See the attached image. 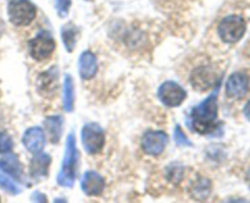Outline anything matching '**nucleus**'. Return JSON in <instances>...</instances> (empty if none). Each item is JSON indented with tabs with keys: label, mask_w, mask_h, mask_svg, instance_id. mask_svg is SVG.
I'll list each match as a JSON object with an SVG mask.
<instances>
[{
	"label": "nucleus",
	"mask_w": 250,
	"mask_h": 203,
	"mask_svg": "<svg viewBox=\"0 0 250 203\" xmlns=\"http://www.w3.org/2000/svg\"><path fill=\"white\" fill-rule=\"evenodd\" d=\"M217 94L219 85L214 92L205 98L202 103L195 105L188 117V125L200 135H208L217 127Z\"/></svg>",
	"instance_id": "f257e3e1"
},
{
	"label": "nucleus",
	"mask_w": 250,
	"mask_h": 203,
	"mask_svg": "<svg viewBox=\"0 0 250 203\" xmlns=\"http://www.w3.org/2000/svg\"><path fill=\"white\" fill-rule=\"evenodd\" d=\"M78 164V149L76 146V137L71 132L66 138L65 154H63L62 165H61L60 173H59L56 181L60 186L71 188L75 183L76 174H77Z\"/></svg>",
	"instance_id": "f03ea898"
},
{
	"label": "nucleus",
	"mask_w": 250,
	"mask_h": 203,
	"mask_svg": "<svg viewBox=\"0 0 250 203\" xmlns=\"http://www.w3.org/2000/svg\"><path fill=\"white\" fill-rule=\"evenodd\" d=\"M7 15L15 26H27L36 19L37 7L31 0H10Z\"/></svg>",
	"instance_id": "7ed1b4c3"
},
{
	"label": "nucleus",
	"mask_w": 250,
	"mask_h": 203,
	"mask_svg": "<svg viewBox=\"0 0 250 203\" xmlns=\"http://www.w3.org/2000/svg\"><path fill=\"white\" fill-rule=\"evenodd\" d=\"M247 23L244 19L238 15H231L227 16L220 22L219 27H217V32L219 36L225 43H237L243 38L244 33H246Z\"/></svg>",
	"instance_id": "20e7f679"
},
{
	"label": "nucleus",
	"mask_w": 250,
	"mask_h": 203,
	"mask_svg": "<svg viewBox=\"0 0 250 203\" xmlns=\"http://www.w3.org/2000/svg\"><path fill=\"white\" fill-rule=\"evenodd\" d=\"M55 48V41L46 31H42L28 43L29 55L36 61H44L50 58Z\"/></svg>",
	"instance_id": "39448f33"
},
{
	"label": "nucleus",
	"mask_w": 250,
	"mask_h": 203,
	"mask_svg": "<svg viewBox=\"0 0 250 203\" xmlns=\"http://www.w3.org/2000/svg\"><path fill=\"white\" fill-rule=\"evenodd\" d=\"M82 144L88 154H98L105 144L104 130L94 122L85 124L82 129Z\"/></svg>",
	"instance_id": "423d86ee"
},
{
	"label": "nucleus",
	"mask_w": 250,
	"mask_h": 203,
	"mask_svg": "<svg viewBox=\"0 0 250 203\" xmlns=\"http://www.w3.org/2000/svg\"><path fill=\"white\" fill-rule=\"evenodd\" d=\"M158 97L164 105L170 108L178 107L187 97L185 88L181 87L177 82L166 81L160 86L158 90Z\"/></svg>",
	"instance_id": "0eeeda50"
},
{
	"label": "nucleus",
	"mask_w": 250,
	"mask_h": 203,
	"mask_svg": "<svg viewBox=\"0 0 250 203\" xmlns=\"http://www.w3.org/2000/svg\"><path fill=\"white\" fill-rule=\"evenodd\" d=\"M168 143V136L164 131H154L149 130L143 135L142 138V148L149 156H160L165 151Z\"/></svg>",
	"instance_id": "6e6552de"
},
{
	"label": "nucleus",
	"mask_w": 250,
	"mask_h": 203,
	"mask_svg": "<svg viewBox=\"0 0 250 203\" xmlns=\"http://www.w3.org/2000/svg\"><path fill=\"white\" fill-rule=\"evenodd\" d=\"M250 88L249 75L244 71L232 73L226 82V94L233 99H239L247 95Z\"/></svg>",
	"instance_id": "1a4fd4ad"
},
{
	"label": "nucleus",
	"mask_w": 250,
	"mask_h": 203,
	"mask_svg": "<svg viewBox=\"0 0 250 203\" xmlns=\"http://www.w3.org/2000/svg\"><path fill=\"white\" fill-rule=\"evenodd\" d=\"M81 187H82L83 192L90 197L100 196L105 188V180L97 171L88 170L83 174L82 180H81Z\"/></svg>",
	"instance_id": "9d476101"
},
{
	"label": "nucleus",
	"mask_w": 250,
	"mask_h": 203,
	"mask_svg": "<svg viewBox=\"0 0 250 203\" xmlns=\"http://www.w3.org/2000/svg\"><path fill=\"white\" fill-rule=\"evenodd\" d=\"M215 82V75L214 71L209 66H200V68H195L190 76V83L192 87L194 88L197 92H204L211 88Z\"/></svg>",
	"instance_id": "9b49d317"
},
{
	"label": "nucleus",
	"mask_w": 250,
	"mask_h": 203,
	"mask_svg": "<svg viewBox=\"0 0 250 203\" xmlns=\"http://www.w3.org/2000/svg\"><path fill=\"white\" fill-rule=\"evenodd\" d=\"M22 143L27 151L32 154L41 153L45 147V135L41 127H31L24 132L22 137Z\"/></svg>",
	"instance_id": "f8f14e48"
},
{
	"label": "nucleus",
	"mask_w": 250,
	"mask_h": 203,
	"mask_svg": "<svg viewBox=\"0 0 250 203\" xmlns=\"http://www.w3.org/2000/svg\"><path fill=\"white\" fill-rule=\"evenodd\" d=\"M98 71L97 56L90 50H85L78 59V72L83 80H92Z\"/></svg>",
	"instance_id": "ddd939ff"
},
{
	"label": "nucleus",
	"mask_w": 250,
	"mask_h": 203,
	"mask_svg": "<svg viewBox=\"0 0 250 203\" xmlns=\"http://www.w3.org/2000/svg\"><path fill=\"white\" fill-rule=\"evenodd\" d=\"M51 158L49 154L45 153H37L32 158L31 164H29V173L34 180H42L45 176H48L49 165H50Z\"/></svg>",
	"instance_id": "4468645a"
},
{
	"label": "nucleus",
	"mask_w": 250,
	"mask_h": 203,
	"mask_svg": "<svg viewBox=\"0 0 250 203\" xmlns=\"http://www.w3.org/2000/svg\"><path fill=\"white\" fill-rule=\"evenodd\" d=\"M44 126H45L48 136L53 143H58L62 136L63 131V119L60 115H54L49 116L44 120Z\"/></svg>",
	"instance_id": "2eb2a0df"
},
{
	"label": "nucleus",
	"mask_w": 250,
	"mask_h": 203,
	"mask_svg": "<svg viewBox=\"0 0 250 203\" xmlns=\"http://www.w3.org/2000/svg\"><path fill=\"white\" fill-rule=\"evenodd\" d=\"M0 169L14 178L20 179L22 175V168L20 164L19 158L15 154L10 153L0 158Z\"/></svg>",
	"instance_id": "dca6fc26"
},
{
	"label": "nucleus",
	"mask_w": 250,
	"mask_h": 203,
	"mask_svg": "<svg viewBox=\"0 0 250 203\" xmlns=\"http://www.w3.org/2000/svg\"><path fill=\"white\" fill-rule=\"evenodd\" d=\"M62 102L65 112L72 113L75 108V83L71 75H65V78H63Z\"/></svg>",
	"instance_id": "f3484780"
},
{
	"label": "nucleus",
	"mask_w": 250,
	"mask_h": 203,
	"mask_svg": "<svg viewBox=\"0 0 250 203\" xmlns=\"http://www.w3.org/2000/svg\"><path fill=\"white\" fill-rule=\"evenodd\" d=\"M56 80H58V68H51L50 70L39 76V92H53L51 90L56 85Z\"/></svg>",
	"instance_id": "a211bd4d"
},
{
	"label": "nucleus",
	"mask_w": 250,
	"mask_h": 203,
	"mask_svg": "<svg viewBox=\"0 0 250 203\" xmlns=\"http://www.w3.org/2000/svg\"><path fill=\"white\" fill-rule=\"evenodd\" d=\"M61 37H62L63 45L68 53H72L77 43V29L72 23H67L61 29Z\"/></svg>",
	"instance_id": "6ab92c4d"
},
{
	"label": "nucleus",
	"mask_w": 250,
	"mask_h": 203,
	"mask_svg": "<svg viewBox=\"0 0 250 203\" xmlns=\"http://www.w3.org/2000/svg\"><path fill=\"white\" fill-rule=\"evenodd\" d=\"M210 181L207 179L202 178L194 182L192 188V196H194L197 200H205L210 193Z\"/></svg>",
	"instance_id": "aec40b11"
},
{
	"label": "nucleus",
	"mask_w": 250,
	"mask_h": 203,
	"mask_svg": "<svg viewBox=\"0 0 250 203\" xmlns=\"http://www.w3.org/2000/svg\"><path fill=\"white\" fill-rule=\"evenodd\" d=\"M183 174H185V169L180 164H171L170 166L166 168V178L175 185L182 181Z\"/></svg>",
	"instance_id": "412c9836"
},
{
	"label": "nucleus",
	"mask_w": 250,
	"mask_h": 203,
	"mask_svg": "<svg viewBox=\"0 0 250 203\" xmlns=\"http://www.w3.org/2000/svg\"><path fill=\"white\" fill-rule=\"evenodd\" d=\"M0 188H2L6 192L11 193V195H19L21 192L19 186L14 182L10 178H7L6 175L0 173Z\"/></svg>",
	"instance_id": "4be33fe9"
},
{
	"label": "nucleus",
	"mask_w": 250,
	"mask_h": 203,
	"mask_svg": "<svg viewBox=\"0 0 250 203\" xmlns=\"http://www.w3.org/2000/svg\"><path fill=\"white\" fill-rule=\"evenodd\" d=\"M173 139H175L176 144L180 147H192L193 143L187 138V136L185 135V132L182 131L180 125L175 127V131H173Z\"/></svg>",
	"instance_id": "5701e85b"
},
{
	"label": "nucleus",
	"mask_w": 250,
	"mask_h": 203,
	"mask_svg": "<svg viewBox=\"0 0 250 203\" xmlns=\"http://www.w3.org/2000/svg\"><path fill=\"white\" fill-rule=\"evenodd\" d=\"M12 147H14V142L11 137L5 132H0V154L9 153L11 152Z\"/></svg>",
	"instance_id": "b1692460"
},
{
	"label": "nucleus",
	"mask_w": 250,
	"mask_h": 203,
	"mask_svg": "<svg viewBox=\"0 0 250 203\" xmlns=\"http://www.w3.org/2000/svg\"><path fill=\"white\" fill-rule=\"evenodd\" d=\"M71 6V0H55V7L59 16L66 17L68 15Z\"/></svg>",
	"instance_id": "393cba45"
},
{
	"label": "nucleus",
	"mask_w": 250,
	"mask_h": 203,
	"mask_svg": "<svg viewBox=\"0 0 250 203\" xmlns=\"http://www.w3.org/2000/svg\"><path fill=\"white\" fill-rule=\"evenodd\" d=\"M32 201H38V202H46V197L41 192H34L32 195Z\"/></svg>",
	"instance_id": "a878e982"
},
{
	"label": "nucleus",
	"mask_w": 250,
	"mask_h": 203,
	"mask_svg": "<svg viewBox=\"0 0 250 203\" xmlns=\"http://www.w3.org/2000/svg\"><path fill=\"white\" fill-rule=\"evenodd\" d=\"M243 113H244V116L247 117V120H249V121H250V100L248 103H247L246 105H244Z\"/></svg>",
	"instance_id": "bb28decb"
}]
</instances>
